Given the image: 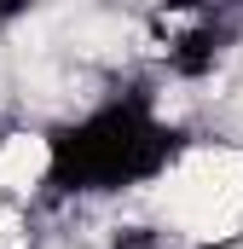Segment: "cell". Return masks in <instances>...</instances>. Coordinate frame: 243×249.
<instances>
[{
  "label": "cell",
  "mask_w": 243,
  "mask_h": 249,
  "mask_svg": "<svg viewBox=\"0 0 243 249\" xmlns=\"http://www.w3.org/2000/svg\"><path fill=\"white\" fill-rule=\"evenodd\" d=\"M41 145H47L41 186L64 191V197H104V191L151 186L180 157V133L162 122V110H156L151 93L104 99L87 116L64 122Z\"/></svg>",
  "instance_id": "obj_1"
},
{
  "label": "cell",
  "mask_w": 243,
  "mask_h": 249,
  "mask_svg": "<svg viewBox=\"0 0 243 249\" xmlns=\"http://www.w3.org/2000/svg\"><path fill=\"white\" fill-rule=\"evenodd\" d=\"M17 12H29V0H0V23H12Z\"/></svg>",
  "instance_id": "obj_2"
}]
</instances>
